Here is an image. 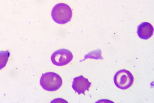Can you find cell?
Wrapping results in <instances>:
<instances>
[{"label":"cell","mask_w":154,"mask_h":103,"mask_svg":"<svg viewBox=\"0 0 154 103\" xmlns=\"http://www.w3.org/2000/svg\"><path fill=\"white\" fill-rule=\"evenodd\" d=\"M72 15V10L70 6L63 3L56 4L53 8L51 12V17L54 21L60 24H65L69 22Z\"/></svg>","instance_id":"cell-1"},{"label":"cell","mask_w":154,"mask_h":103,"mask_svg":"<svg viewBox=\"0 0 154 103\" xmlns=\"http://www.w3.org/2000/svg\"><path fill=\"white\" fill-rule=\"evenodd\" d=\"M60 76L54 72H48L42 74L40 80V84L45 90L54 91L59 89L62 84Z\"/></svg>","instance_id":"cell-2"},{"label":"cell","mask_w":154,"mask_h":103,"mask_svg":"<svg viewBox=\"0 0 154 103\" xmlns=\"http://www.w3.org/2000/svg\"><path fill=\"white\" fill-rule=\"evenodd\" d=\"M113 80L115 85L121 89H126L133 84L134 77L129 71L123 69L118 71L115 74Z\"/></svg>","instance_id":"cell-3"},{"label":"cell","mask_w":154,"mask_h":103,"mask_svg":"<svg viewBox=\"0 0 154 103\" xmlns=\"http://www.w3.org/2000/svg\"><path fill=\"white\" fill-rule=\"evenodd\" d=\"M73 56L68 50L61 49L57 50L52 54L51 60L52 63L58 66L66 65L72 60Z\"/></svg>","instance_id":"cell-4"},{"label":"cell","mask_w":154,"mask_h":103,"mask_svg":"<svg viewBox=\"0 0 154 103\" xmlns=\"http://www.w3.org/2000/svg\"><path fill=\"white\" fill-rule=\"evenodd\" d=\"M72 87L79 95L83 94L85 95V91H89L91 83L90 82L88 79L85 78L82 75L75 77L73 79Z\"/></svg>","instance_id":"cell-5"},{"label":"cell","mask_w":154,"mask_h":103,"mask_svg":"<svg viewBox=\"0 0 154 103\" xmlns=\"http://www.w3.org/2000/svg\"><path fill=\"white\" fill-rule=\"evenodd\" d=\"M154 28L149 23L144 22L140 23L138 26L137 33L141 39L147 40L153 35Z\"/></svg>","instance_id":"cell-6"},{"label":"cell","mask_w":154,"mask_h":103,"mask_svg":"<svg viewBox=\"0 0 154 103\" xmlns=\"http://www.w3.org/2000/svg\"><path fill=\"white\" fill-rule=\"evenodd\" d=\"M88 58L95 59H103L101 56V51L99 49L89 53L85 56V59L83 60Z\"/></svg>","instance_id":"cell-7"},{"label":"cell","mask_w":154,"mask_h":103,"mask_svg":"<svg viewBox=\"0 0 154 103\" xmlns=\"http://www.w3.org/2000/svg\"><path fill=\"white\" fill-rule=\"evenodd\" d=\"M10 55V53L8 51H0V69L6 66Z\"/></svg>","instance_id":"cell-8"}]
</instances>
